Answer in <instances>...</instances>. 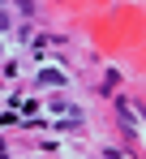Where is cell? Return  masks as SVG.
Returning a JSON list of instances; mask_svg holds the SVG:
<instances>
[{
    "instance_id": "6da1fadb",
    "label": "cell",
    "mask_w": 146,
    "mask_h": 159,
    "mask_svg": "<svg viewBox=\"0 0 146 159\" xmlns=\"http://www.w3.org/2000/svg\"><path fill=\"white\" fill-rule=\"evenodd\" d=\"M0 30H9V13H0Z\"/></svg>"
},
{
    "instance_id": "7a4b0ae2",
    "label": "cell",
    "mask_w": 146,
    "mask_h": 159,
    "mask_svg": "<svg viewBox=\"0 0 146 159\" xmlns=\"http://www.w3.org/2000/svg\"><path fill=\"white\" fill-rule=\"evenodd\" d=\"M0 155H4V146H0Z\"/></svg>"
}]
</instances>
